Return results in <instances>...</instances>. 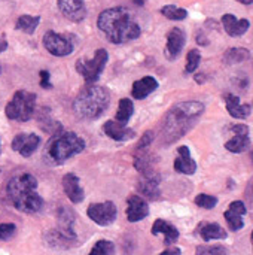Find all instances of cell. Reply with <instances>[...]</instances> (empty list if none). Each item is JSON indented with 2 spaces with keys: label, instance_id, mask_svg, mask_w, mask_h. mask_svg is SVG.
<instances>
[{
  "label": "cell",
  "instance_id": "6da1fadb",
  "mask_svg": "<svg viewBox=\"0 0 253 255\" xmlns=\"http://www.w3.org/2000/svg\"><path fill=\"white\" fill-rule=\"evenodd\" d=\"M97 27L115 45L134 40L140 36V25L125 7H110L98 15Z\"/></svg>",
  "mask_w": 253,
  "mask_h": 255
},
{
  "label": "cell",
  "instance_id": "7a4b0ae2",
  "mask_svg": "<svg viewBox=\"0 0 253 255\" xmlns=\"http://www.w3.org/2000/svg\"><path fill=\"white\" fill-rule=\"evenodd\" d=\"M206 106L201 102H182L174 105L166 115L163 121V139L166 143H173L182 136H185L195 121L204 114Z\"/></svg>",
  "mask_w": 253,
  "mask_h": 255
},
{
  "label": "cell",
  "instance_id": "3957f363",
  "mask_svg": "<svg viewBox=\"0 0 253 255\" xmlns=\"http://www.w3.org/2000/svg\"><path fill=\"white\" fill-rule=\"evenodd\" d=\"M37 181L30 173L13 176L6 187L10 203L24 214H36L43 208V199L37 194Z\"/></svg>",
  "mask_w": 253,
  "mask_h": 255
},
{
  "label": "cell",
  "instance_id": "277c9868",
  "mask_svg": "<svg viewBox=\"0 0 253 255\" xmlns=\"http://www.w3.org/2000/svg\"><path fill=\"white\" fill-rule=\"evenodd\" d=\"M110 103V96L106 88L100 85H89L84 88L73 102L75 114L82 120H95L103 115Z\"/></svg>",
  "mask_w": 253,
  "mask_h": 255
},
{
  "label": "cell",
  "instance_id": "5b68a950",
  "mask_svg": "<svg viewBox=\"0 0 253 255\" xmlns=\"http://www.w3.org/2000/svg\"><path fill=\"white\" fill-rule=\"evenodd\" d=\"M85 140L73 131H60L52 136L45 148V157L52 164H63L70 157L82 152Z\"/></svg>",
  "mask_w": 253,
  "mask_h": 255
},
{
  "label": "cell",
  "instance_id": "8992f818",
  "mask_svg": "<svg viewBox=\"0 0 253 255\" xmlns=\"http://www.w3.org/2000/svg\"><path fill=\"white\" fill-rule=\"evenodd\" d=\"M34 108H36V94L25 90H19L12 96L10 102L6 105L4 114L12 121L25 123L33 117Z\"/></svg>",
  "mask_w": 253,
  "mask_h": 255
},
{
  "label": "cell",
  "instance_id": "52a82bcc",
  "mask_svg": "<svg viewBox=\"0 0 253 255\" xmlns=\"http://www.w3.org/2000/svg\"><path fill=\"white\" fill-rule=\"evenodd\" d=\"M107 60H109L107 51L104 48H100L94 52L92 58H79L76 61V70L85 79V82L94 84L100 78L101 72L104 70Z\"/></svg>",
  "mask_w": 253,
  "mask_h": 255
},
{
  "label": "cell",
  "instance_id": "ba28073f",
  "mask_svg": "<svg viewBox=\"0 0 253 255\" xmlns=\"http://www.w3.org/2000/svg\"><path fill=\"white\" fill-rule=\"evenodd\" d=\"M43 46L49 54L55 57H66L73 52V40L69 36L55 33L52 30L45 33Z\"/></svg>",
  "mask_w": 253,
  "mask_h": 255
},
{
  "label": "cell",
  "instance_id": "9c48e42d",
  "mask_svg": "<svg viewBox=\"0 0 253 255\" xmlns=\"http://www.w3.org/2000/svg\"><path fill=\"white\" fill-rule=\"evenodd\" d=\"M86 215L89 220L101 227H107L115 223L118 211L113 202H103V203H92L88 206Z\"/></svg>",
  "mask_w": 253,
  "mask_h": 255
},
{
  "label": "cell",
  "instance_id": "30bf717a",
  "mask_svg": "<svg viewBox=\"0 0 253 255\" xmlns=\"http://www.w3.org/2000/svg\"><path fill=\"white\" fill-rule=\"evenodd\" d=\"M230 131L234 134L227 143L225 148L230 152L240 154L245 152L251 146V137H249V127L246 124H234L230 127Z\"/></svg>",
  "mask_w": 253,
  "mask_h": 255
},
{
  "label": "cell",
  "instance_id": "8fae6325",
  "mask_svg": "<svg viewBox=\"0 0 253 255\" xmlns=\"http://www.w3.org/2000/svg\"><path fill=\"white\" fill-rule=\"evenodd\" d=\"M57 4L63 16L73 22H81L86 16V6L84 0H57Z\"/></svg>",
  "mask_w": 253,
  "mask_h": 255
},
{
  "label": "cell",
  "instance_id": "7c38bea8",
  "mask_svg": "<svg viewBox=\"0 0 253 255\" xmlns=\"http://www.w3.org/2000/svg\"><path fill=\"white\" fill-rule=\"evenodd\" d=\"M40 145V137L34 133H19L12 140V149L22 157H30Z\"/></svg>",
  "mask_w": 253,
  "mask_h": 255
},
{
  "label": "cell",
  "instance_id": "4fadbf2b",
  "mask_svg": "<svg viewBox=\"0 0 253 255\" xmlns=\"http://www.w3.org/2000/svg\"><path fill=\"white\" fill-rule=\"evenodd\" d=\"M186 43V34L182 28L179 27H173L169 33H167V45H166V57L169 60H176L183 46Z\"/></svg>",
  "mask_w": 253,
  "mask_h": 255
},
{
  "label": "cell",
  "instance_id": "5bb4252c",
  "mask_svg": "<svg viewBox=\"0 0 253 255\" xmlns=\"http://www.w3.org/2000/svg\"><path fill=\"white\" fill-rule=\"evenodd\" d=\"M149 215L148 203L143 197L131 194L127 200V218L130 223H139Z\"/></svg>",
  "mask_w": 253,
  "mask_h": 255
},
{
  "label": "cell",
  "instance_id": "9a60e30c",
  "mask_svg": "<svg viewBox=\"0 0 253 255\" xmlns=\"http://www.w3.org/2000/svg\"><path fill=\"white\" fill-rule=\"evenodd\" d=\"M245 214H246V205L242 200H236L228 206V209L224 212V217L231 232H239L245 227V221H243Z\"/></svg>",
  "mask_w": 253,
  "mask_h": 255
},
{
  "label": "cell",
  "instance_id": "2e32d148",
  "mask_svg": "<svg viewBox=\"0 0 253 255\" xmlns=\"http://www.w3.org/2000/svg\"><path fill=\"white\" fill-rule=\"evenodd\" d=\"M61 185H63V190L67 196V199L72 202V203H81L85 197V193H84V188L81 187V181L79 178L75 175V173H67L63 176L61 179Z\"/></svg>",
  "mask_w": 253,
  "mask_h": 255
},
{
  "label": "cell",
  "instance_id": "e0dca14e",
  "mask_svg": "<svg viewBox=\"0 0 253 255\" xmlns=\"http://www.w3.org/2000/svg\"><path fill=\"white\" fill-rule=\"evenodd\" d=\"M75 212L67 208V206H60L57 211V230L61 232L64 236L76 239V233H75Z\"/></svg>",
  "mask_w": 253,
  "mask_h": 255
},
{
  "label": "cell",
  "instance_id": "ac0fdd59",
  "mask_svg": "<svg viewBox=\"0 0 253 255\" xmlns=\"http://www.w3.org/2000/svg\"><path fill=\"white\" fill-rule=\"evenodd\" d=\"M222 25H224L225 31H227L230 36H233V37H240V36H243V34L249 30L251 22H249V19H246V18L239 19V18H237L236 15H233V13H225V15H222Z\"/></svg>",
  "mask_w": 253,
  "mask_h": 255
},
{
  "label": "cell",
  "instance_id": "d6986e66",
  "mask_svg": "<svg viewBox=\"0 0 253 255\" xmlns=\"http://www.w3.org/2000/svg\"><path fill=\"white\" fill-rule=\"evenodd\" d=\"M179 157L174 160V170L183 175H194L197 170V163L191 157V151L188 146H179L177 148Z\"/></svg>",
  "mask_w": 253,
  "mask_h": 255
},
{
  "label": "cell",
  "instance_id": "ffe728a7",
  "mask_svg": "<svg viewBox=\"0 0 253 255\" xmlns=\"http://www.w3.org/2000/svg\"><path fill=\"white\" fill-rule=\"evenodd\" d=\"M103 131L113 140H118V142H125V140H130L136 136L134 130L131 128H127L124 124L118 123V121H107L104 123L103 126Z\"/></svg>",
  "mask_w": 253,
  "mask_h": 255
},
{
  "label": "cell",
  "instance_id": "44dd1931",
  "mask_svg": "<svg viewBox=\"0 0 253 255\" xmlns=\"http://www.w3.org/2000/svg\"><path fill=\"white\" fill-rule=\"evenodd\" d=\"M139 191L151 200H157L160 197V175H142L139 181Z\"/></svg>",
  "mask_w": 253,
  "mask_h": 255
},
{
  "label": "cell",
  "instance_id": "7402d4cb",
  "mask_svg": "<svg viewBox=\"0 0 253 255\" xmlns=\"http://www.w3.org/2000/svg\"><path fill=\"white\" fill-rule=\"evenodd\" d=\"M225 106H227V111L230 112V115L233 118H237V120H245L252 112V106L251 105L242 103L240 99L237 96L231 94V93L225 96Z\"/></svg>",
  "mask_w": 253,
  "mask_h": 255
},
{
  "label": "cell",
  "instance_id": "603a6c76",
  "mask_svg": "<svg viewBox=\"0 0 253 255\" xmlns=\"http://www.w3.org/2000/svg\"><path fill=\"white\" fill-rule=\"evenodd\" d=\"M152 235L154 236L163 235L164 236V244L169 245V247L173 245V244H176L177 239H179V230L173 224H170V223H167L164 220H157L154 223V226H152Z\"/></svg>",
  "mask_w": 253,
  "mask_h": 255
},
{
  "label": "cell",
  "instance_id": "cb8c5ba5",
  "mask_svg": "<svg viewBox=\"0 0 253 255\" xmlns=\"http://www.w3.org/2000/svg\"><path fill=\"white\" fill-rule=\"evenodd\" d=\"M157 88H158V81L154 76H145L133 84L131 94L136 100H142L149 94H152Z\"/></svg>",
  "mask_w": 253,
  "mask_h": 255
},
{
  "label": "cell",
  "instance_id": "d4e9b609",
  "mask_svg": "<svg viewBox=\"0 0 253 255\" xmlns=\"http://www.w3.org/2000/svg\"><path fill=\"white\" fill-rule=\"evenodd\" d=\"M43 241H45V244L48 247L57 248V250H67V248H72L76 244V239L67 238L58 230H48L43 235Z\"/></svg>",
  "mask_w": 253,
  "mask_h": 255
},
{
  "label": "cell",
  "instance_id": "484cf974",
  "mask_svg": "<svg viewBox=\"0 0 253 255\" xmlns=\"http://www.w3.org/2000/svg\"><path fill=\"white\" fill-rule=\"evenodd\" d=\"M200 236L204 242H210V241H224L228 238V233L216 223H204L200 227Z\"/></svg>",
  "mask_w": 253,
  "mask_h": 255
},
{
  "label": "cell",
  "instance_id": "4316f807",
  "mask_svg": "<svg viewBox=\"0 0 253 255\" xmlns=\"http://www.w3.org/2000/svg\"><path fill=\"white\" fill-rule=\"evenodd\" d=\"M251 58V52L246 48H230L224 54V63L228 66L243 63Z\"/></svg>",
  "mask_w": 253,
  "mask_h": 255
},
{
  "label": "cell",
  "instance_id": "83f0119b",
  "mask_svg": "<svg viewBox=\"0 0 253 255\" xmlns=\"http://www.w3.org/2000/svg\"><path fill=\"white\" fill-rule=\"evenodd\" d=\"M40 22V16L39 15H21L18 19H16V30H21L27 34H33L37 28Z\"/></svg>",
  "mask_w": 253,
  "mask_h": 255
},
{
  "label": "cell",
  "instance_id": "f1b7e54d",
  "mask_svg": "<svg viewBox=\"0 0 253 255\" xmlns=\"http://www.w3.org/2000/svg\"><path fill=\"white\" fill-rule=\"evenodd\" d=\"M134 114V105H133V100L130 99H122L119 100V106H118V111H116V121L127 126L130 118L133 117Z\"/></svg>",
  "mask_w": 253,
  "mask_h": 255
},
{
  "label": "cell",
  "instance_id": "f546056e",
  "mask_svg": "<svg viewBox=\"0 0 253 255\" xmlns=\"http://www.w3.org/2000/svg\"><path fill=\"white\" fill-rule=\"evenodd\" d=\"M160 12L161 15H164L167 19H171V21H183L188 16V10L176 4H166L164 7H161Z\"/></svg>",
  "mask_w": 253,
  "mask_h": 255
},
{
  "label": "cell",
  "instance_id": "4dcf8cb0",
  "mask_svg": "<svg viewBox=\"0 0 253 255\" xmlns=\"http://www.w3.org/2000/svg\"><path fill=\"white\" fill-rule=\"evenodd\" d=\"M91 255H112L115 254V245L110 241H98L89 251Z\"/></svg>",
  "mask_w": 253,
  "mask_h": 255
},
{
  "label": "cell",
  "instance_id": "1f68e13d",
  "mask_svg": "<svg viewBox=\"0 0 253 255\" xmlns=\"http://www.w3.org/2000/svg\"><path fill=\"white\" fill-rule=\"evenodd\" d=\"M201 61V54L198 49H191L186 55V66H185V72L186 73H194L198 67Z\"/></svg>",
  "mask_w": 253,
  "mask_h": 255
},
{
  "label": "cell",
  "instance_id": "d6a6232c",
  "mask_svg": "<svg viewBox=\"0 0 253 255\" xmlns=\"http://www.w3.org/2000/svg\"><path fill=\"white\" fill-rule=\"evenodd\" d=\"M195 205L203 209H213L218 205V199L210 194H198L195 197Z\"/></svg>",
  "mask_w": 253,
  "mask_h": 255
},
{
  "label": "cell",
  "instance_id": "836d02e7",
  "mask_svg": "<svg viewBox=\"0 0 253 255\" xmlns=\"http://www.w3.org/2000/svg\"><path fill=\"white\" fill-rule=\"evenodd\" d=\"M16 233V227L15 224H10V223H3L0 224V241L6 242V241H10Z\"/></svg>",
  "mask_w": 253,
  "mask_h": 255
},
{
  "label": "cell",
  "instance_id": "e575fe53",
  "mask_svg": "<svg viewBox=\"0 0 253 255\" xmlns=\"http://www.w3.org/2000/svg\"><path fill=\"white\" fill-rule=\"evenodd\" d=\"M198 255H209V254H227V248L224 247H198L197 248Z\"/></svg>",
  "mask_w": 253,
  "mask_h": 255
},
{
  "label": "cell",
  "instance_id": "d590c367",
  "mask_svg": "<svg viewBox=\"0 0 253 255\" xmlns=\"http://www.w3.org/2000/svg\"><path fill=\"white\" fill-rule=\"evenodd\" d=\"M40 87L45 88V90H49L52 88V84H51V75L48 70H40Z\"/></svg>",
  "mask_w": 253,
  "mask_h": 255
},
{
  "label": "cell",
  "instance_id": "8d00e7d4",
  "mask_svg": "<svg viewBox=\"0 0 253 255\" xmlns=\"http://www.w3.org/2000/svg\"><path fill=\"white\" fill-rule=\"evenodd\" d=\"M152 140H154V133H152V131H146V133L143 134L142 140L137 143V149H139V148H148V146L151 145Z\"/></svg>",
  "mask_w": 253,
  "mask_h": 255
},
{
  "label": "cell",
  "instance_id": "74e56055",
  "mask_svg": "<svg viewBox=\"0 0 253 255\" xmlns=\"http://www.w3.org/2000/svg\"><path fill=\"white\" fill-rule=\"evenodd\" d=\"M6 49H7V40L4 36H0V54L4 52Z\"/></svg>",
  "mask_w": 253,
  "mask_h": 255
},
{
  "label": "cell",
  "instance_id": "f35d334b",
  "mask_svg": "<svg viewBox=\"0 0 253 255\" xmlns=\"http://www.w3.org/2000/svg\"><path fill=\"white\" fill-rule=\"evenodd\" d=\"M182 251L179 248H167L166 251H163V254H180Z\"/></svg>",
  "mask_w": 253,
  "mask_h": 255
},
{
  "label": "cell",
  "instance_id": "ab89813d",
  "mask_svg": "<svg viewBox=\"0 0 253 255\" xmlns=\"http://www.w3.org/2000/svg\"><path fill=\"white\" fill-rule=\"evenodd\" d=\"M197 42H198L200 45H207V43H209V42H207V37L201 36V33H198V36H197Z\"/></svg>",
  "mask_w": 253,
  "mask_h": 255
},
{
  "label": "cell",
  "instance_id": "60d3db41",
  "mask_svg": "<svg viewBox=\"0 0 253 255\" xmlns=\"http://www.w3.org/2000/svg\"><path fill=\"white\" fill-rule=\"evenodd\" d=\"M194 78H195V79H197V82H200V84L206 81V78H204V75H201V73H200V75H195Z\"/></svg>",
  "mask_w": 253,
  "mask_h": 255
},
{
  "label": "cell",
  "instance_id": "b9f144b4",
  "mask_svg": "<svg viewBox=\"0 0 253 255\" xmlns=\"http://www.w3.org/2000/svg\"><path fill=\"white\" fill-rule=\"evenodd\" d=\"M239 3H242V4H246V6H249V4H252L253 0H237Z\"/></svg>",
  "mask_w": 253,
  "mask_h": 255
},
{
  "label": "cell",
  "instance_id": "7bdbcfd3",
  "mask_svg": "<svg viewBox=\"0 0 253 255\" xmlns=\"http://www.w3.org/2000/svg\"><path fill=\"white\" fill-rule=\"evenodd\" d=\"M251 238H252V245H253V232H252V236H251Z\"/></svg>",
  "mask_w": 253,
  "mask_h": 255
},
{
  "label": "cell",
  "instance_id": "ee69618b",
  "mask_svg": "<svg viewBox=\"0 0 253 255\" xmlns=\"http://www.w3.org/2000/svg\"><path fill=\"white\" fill-rule=\"evenodd\" d=\"M0 152H1V148H0Z\"/></svg>",
  "mask_w": 253,
  "mask_h": 255
},
{
  "label": "cell",
  "instance_id": "f6af8a7d",
  "mask_svg": "<svg viewBox=\"0 0 253 255\" xmlns=\"http://www.w3.org/2000/svg\"><path fill=\"white\" fill-rule=\"evenodd\" d=\"M0 72H1V69H0Z\"/></svg>",
  "mask_w": 253,
  "mask_h": 255
}]
</instances>
